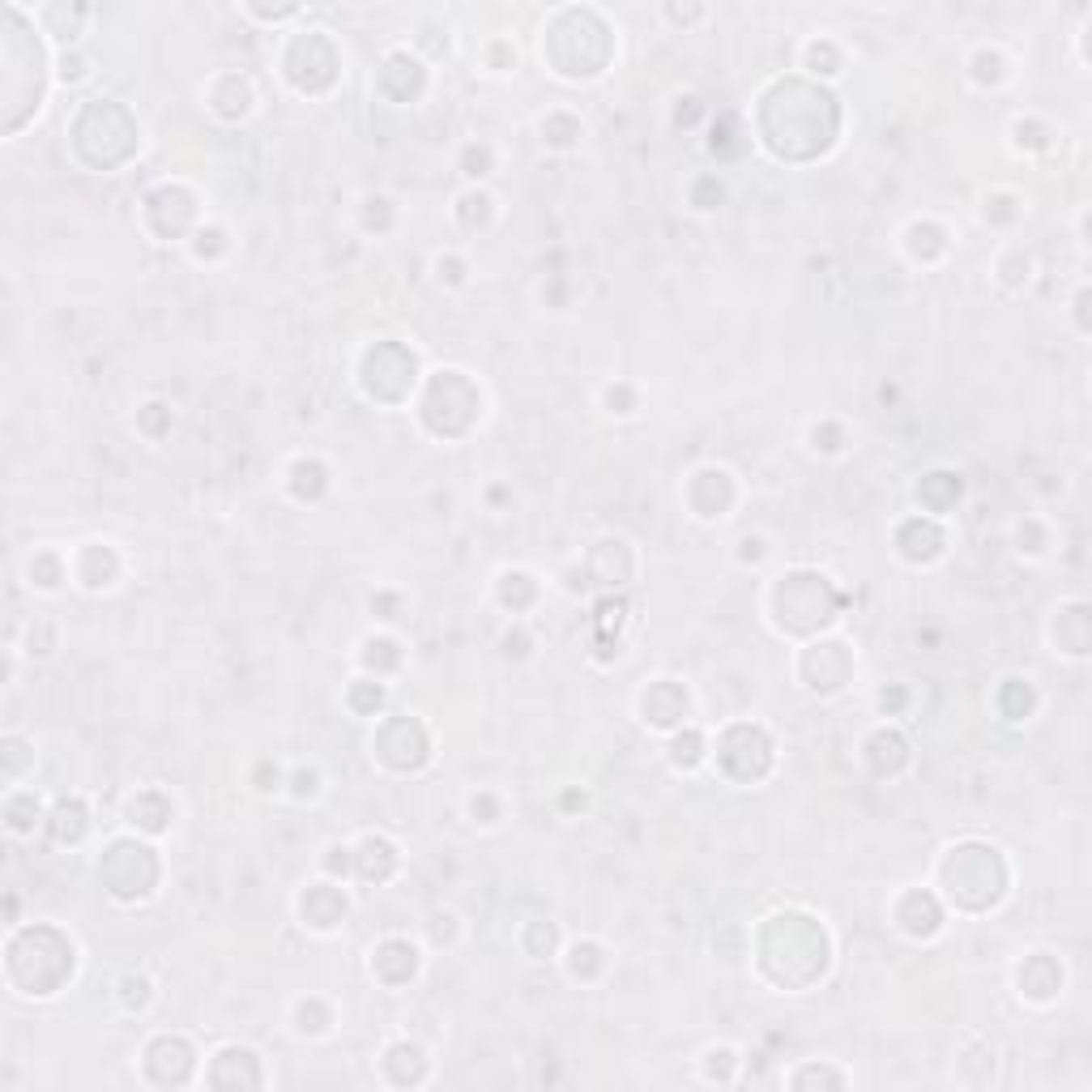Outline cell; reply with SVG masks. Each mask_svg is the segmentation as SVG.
I'll return each instance as SVG.
<instances>
[{
    "instance_id": "obj_1",
    "label": "cell",
    "mask_w": 1092,
    "mask_h": 1092,
    "mask_svg": "<svg viewBox=\"0 0 1092 1092\" xmlns=\"http://www.w3.org/2000/svg\"><path fill=\"white\" fill-rule=\"evenodd\" d=\"M52 823H56V836L60 840H82V832H86V806H82V798L56 802Z\"/></svg>"
},
{
    "instance_id": "obj_2",
    "label": "cell",
    "mask_w": 1092,
    "mask_h": 1092,
    "mask_svg": "<svg viewBox=\"0 0 1092 1092\" xmlns=\"http://www.w3.org/2000/svg\"><path fill=\"white\" fill-rule=\"evenodd\" d=\"M60 77H65V82H77V77H86V60H82V56H65V69H60Z\"/></svg>"
}]
</instances>
